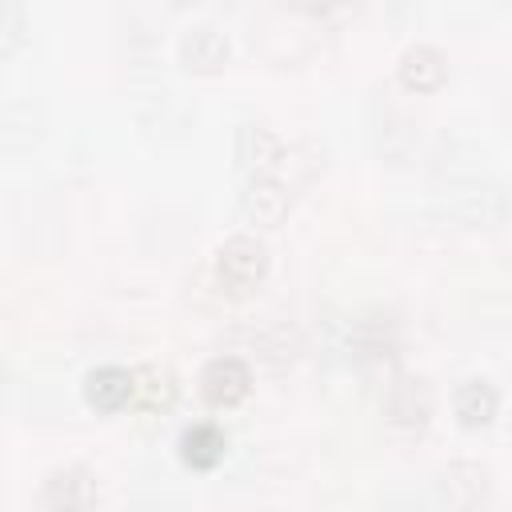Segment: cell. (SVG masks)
I'll list each match as a JSON object with an SVG mask.
<instances>
[{
  "mask_svg": "<svg viewBox=\"0 0 512 512\" xmlns=\"http://www.w3.org/2000/svg\"><path fill=\"white\" fill-rule=\"evenodd\" d=\"M268 272V248L260 236H248V232H236L228 236L220 248H216V280L224 292H248L264 280Z\"/></svg>",
  "mask_w": 512,
  "mask_h": 512,
  "instance_id": "cell-1",
  "label": "cell"
},
{
  "mask_svg": "<svg viewBox=\"0 0 512 512\" xmlns=\"http://www.w3.org/2000/svg\"><path fill=\"white\" fill-rule=\"evenodd\" d=\"M496 408H500V396H496V388H492L484 376H472V380H464V384L456 388V416H460L464 428H484V424H492Z\"/></svg>",
  "mask_w": 512,
  "mask_h": 512,
  "instance_id": "cell-12",
  "label": "cell"
},
{
  "mask_svg": "<svg viewBox=\"0 0 512 512\" xmlns=\"http://www.w3.org/2000/svg\"><path fill=\"white\" fill-rule=\"evenodd\" d=\"M20 28H24V12H20V4L4 0V4H0V32H4V48H12V44H16Z\"/></svg>",
  "mask_w": 512,
  "mask_h": 512,
  "instance_id": "cell-13",
  "label": "cell"
},
{
  "mask_svg": "<svg viewBox=\"0 0 512 512\" xmlns=\"http://www.w3.org/2000/svg\"><path fill=\"white\" fill-rule=\"evenodd\" d=\"M252 388V372L240 356H216L204 364L200 372V396L212 404V408H232L248 396Z\"/></svg>",
  "mask_w": 512,
  "mask_h": 512,
  "instance_id": "cell-4",
  "label": "cell"
},
{
  "mask_svg": "<svg viewBox=\"0 0 512 512\" xmlns=\"http://www.w3.org/2000/svg\"><path fill=\"white\" fill-rule=\"evenodd\" d=\"M240 212L248 216V224L276 228L284 220V212H288L284 180H244L240 184Z\"/></svg>",
  "mask_w": 512,
  "mask_h": 512,
  "instance_id": "cell-7",
  "label": "cell"
},
{
  "mask_svg": "<svg viewBox=\"0 0 512 512\" xmlns=\"http://www.w3.org/2000/svg\"><path fill=\"white\" fill-rule=\"evenodd\" d=\"M396 76L408 92H436L448 76V60L436 44H412V48H404V56L396 64Z\"/></svg>",
  "mask_w": 512,
  "mask_h": 512,
  "instance_id": "cell-6",
  "label": "cell"
},
{
  "mask_svg": "<svg viewBox=\"0 0 512 512\" xmlns=\"http://www.w3.org/2000/svg\"><path fill=\"white\" fill-rule=\"evenodd\" d=\"M176 400V376L160 364H144L132 372V404L144 412V416H156V412H168Z\"/></svg>",
  "mask_w": 512,
  "mask_h": 512,
  "instance_id": "cell-10",
  "label": "cell"
},
{
  "mask_svg": "<svg viewBox=\"0 0 512 512\" xmlns=\"http://www.w3.org/2000/svg\"><path fill=\"white\" fill-rule=\"evenodd\" d=\"M180 60L196 72H216L228 60V36L216 24H192L180 36Z\"/></svg>",
  "mask_w": 512,
  "mask_h": 512,
  "instance_id": "cell-9",
  "label": "cell"
},
{
  "mask_svg": "<svg viewBox=\"0 0 512 512\" xmlns=\"http://www.w3.org/2000/svg\"><path fill=\"white\" fill-rule=\"evenodd\" d=\"M44 504L52 512H92L96 508V476L80 464L52 468L44 480Z\"/></svg>",
  "mask_w": 512,
  "mask_h": 512,
  "instance_id": "cell-5",
  "label": "cell"
},
{
  "mask_svg": "<svg viewBox=\"0 0 512 512\" xmlns=\"http://www.w3.org/2000/svg\"><path fill=\"white\" fill-rule=\"evenodd\" d=\"M384 412H388V424L416 432L432 420V388L420 376H392L384 392Z\"/></svg>",
  "mask_w": 512,
  "mask_h": 512,
  "instance_id": "cell-3",
  "label": "cell"
},
{
  "mask_svg": "<svg viewBox=\"0 0 512 512\" xmlns=\"http://www.w3.org/2000/svg\"><path fill=\"white\" fill-rule=\"evenodd\" d=\"M84 400L96 412H120L124 404H132V372L116 368V364H100L84 376Z\"/></svg>",
  "mask_w": 512,
  "mask_h": 512,
  "instance_id": "cell-8",
  "label": "cell"
},
{
  "mask_svg": "<svg viewBox=\"0 0 512 512\" xmlns=\"http://www.w3.org/2000/svg\"><path fill=\"white\" fill-rule=\"evenodd\" d=\"M236 172L244 180H284V144L268 124H240L236 132Z\"/></svg>",
  "mask_w": 512,
  "mask_h": 512,
  "instance_id": "cell-2",
  "label": "cell"
},
{
  "mask_svg": "<svg viewBox=\"0 0 512 512\" xmlns=\"http://www.w3.org/2000/svg\"><path fill=\"white\" fill-rule=\"evenodd\" d=\"M224 448H228L224 444V432L216 424H208V420H200V424H192V428L180 432V460L188 468H200V472L216 468L224 460Z\"/></svg>",
  "mask_w": 512,
  "mask_h": 512,
  "instance_id": "cell-11",
  "label": "cell"
}]
</instances>
